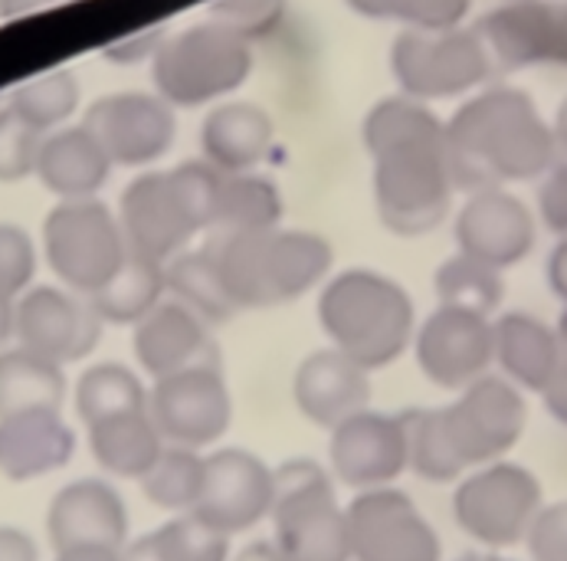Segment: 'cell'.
Instances as JSON below:
<instances>
[{
    "mask_svg": "<svg viewBox=\"0 0 567 561\" xmlns=\"http://www.w3.org/2000/svg\"><path fill=\"white\" fill-rule=\"evenodd\" d=\"M43 132L30 129L10 105L0 109V181H23L37 171Z\"/></svg>",
    "mask_w": 567,
    "mask_h": 561,
    "instance_id": "obj_39",
    "label": "cell"
},
{
    "mask_svg": "<svg viewBox=\"0 0 567 561\" xmlns=\"http://www.w3.org/2000/svg\"><path fill=\"white\" fill-rule=\"evenodd\" d=\"M361 139L374 155L381 224L398 237L436 231L456 194L446 155V122L420 99L391 95L368 112Z\"/></svg>",
    "mask_w": 567,
    "mask_h": 561,
    "instance_id": "obj_1",
    "label": "cell"
},
{
    "mask_svg": "<svg viewBox=\"0 0 567 561\" xmlns=\"http://www.w3.org/2000/svg\"><path fill=\"white\" fill-rule=\"evenodd\" d=\"M7 105L30 129L50 135V132L63 129V122L76 112V105H80V80L70 70L40 73V76L27 80L23 85H17Z\"/></svg>",
    "mask_w": 567,
    "mask_h": 561,
    "instance_id": "obj_37",
    "label": "cell"
},
{
    "mask_svg": "<svg viewBox=\"0 0 567 561\" xmlns=\"http://www.w3.org/2000/svg\"><path fill=\"white\" fill-rule=\"evenodd\" d=\"M164 296V263L128 253L122 269L99 293H92L89 303L105 325H138Z\"/></svg>",
    "mask_w": 567,
    "mask_h": 561,
    "instance_id": "obj_32",
    "label": "cell"
},
{
    "mask_svg": "<svg viewBox=\"0 0 567 561\" xmlns=\"http://www.w3.org/2000/svg\"><path fill=\"white\" fill-rule=\"evenodd\" d=\"M112 164L142 167L158 161L174 145V105L158 92H112L89 105L82 122Z\"/></svg>",
    "mask_w": 567,
    "mask_h": 561,
    "instance_id": "obj_18",
    "label": "cell"
},
{
    "mask_svg": "<svg viewBox=\"0 0 567 561\" xmlns=\"http://www.w3.org/2000/svg\"><path fill=\"white\" fill-rule=\"evenodd\" d=\"M388 3L391 0H348L351 10H358L364 17H374V20H388Z\"/></svg>",
    "mask_w": 567,
    "mask_h": 561,
    "instance_id": "obj_53",
    "label": "cell"
},
{
    "mask_svg": "<svg viewBox=\"0 0 567 561\" xmlns=\"http://www.w3.org/2000/svg\"><path fill=\"white\" fill-rule=\"evenodd\" d=\"M545 509V486L515 460H492L473 467L453 486L450 512L456 529L480 549L508 552L525 545L532 522Z\"/></svg>",
    "mask_w": 567,
    "mask_h": 561,
    "instance_id": "obj_6",
    "label": "cell"
},
{
    "mask_svg": "<svg viewBox=\"0 0 567 561\" xmlns=\"http://www.w3.org/2000/svg\"><path fill=\"white\" fill-rule=\"evenodd\" d=\"M85 434L92 460L115 480H142L167 447L148 407L95 420L85 427Z\"/></svg>",
    "mask_w": 567,
    "mask_h": 561,
    "instance_id": "obj_27",
    "label": "cell"
},
{
    "mask_svg": "<svg viewBox=\"0 0 567 561\" xmlns=\"http://www.w3.org/2000/svg\"><path fill=\"white\" fill-rule=\"evenodd\" d=\"M33 174L60 201H80L95 197L102 191V184L112 174V159L85 125H73L43 135Z\"/></svg>",
    "mask_w": 567,
    "mask_h": 561,
    "instance_id": "obj_26",
    "label": "cell"
},
{
    "mask_svg": "<svg viewBox=\"0 0 567 561\" xmlns=\"http://www.w3.org/2000/svg\"><path fill=\"white\" fill-rule=\"evenodd\" d=\"M272 545L286 561H351L344 506H338L334 477L319 460L292 457L276 467Z\"/></svg>",
    "mask_w": 567,
    "mask_h": 561,
    "instance_id": "obj_5",
    "label": "cell"
},
{
    "mask_svg": "<svg viewBox=\"0 0 567 561\" xmlns=\"http://www.w3.org/2000/svg\"><path fill=\"white\" fill-rule=\"evenodd\" d=\"M37 276V246L17 224H0V293L20 299Z\"/></svg>",
    "mask_w": 567,
    "mask_h": 561,
    "instance_id": "obj_40",
    "label": "cell"
},
{
    "mask_svg": "<svg viewBox=\"0 0 567 561\" xmlns=\"http://www.w3.org/2000/svg\"><path fill=\"white\" fill-rule=\"evenodd\" d=\"M551 132H555L558 152H565V155H567V99H565V102H561L558 115H555V125H551Z\"/></svg>",
    "mask_w": 567,
    "mask_h": 561,
    "instance_id": "obj_54",
    "label": "cell"
},
{
    "mask_svg": "<svg viewBox=\"0 0 567 561\" xmlns=\"http://www.w3.org/2000/svg\"><path fill=\"white\" fill-rule=\"evenodd\" d=\"M473 0H391L388 20H401L406 30H453L463 27Z\"/></svg>",
    "mask_w": 567,
    "mask_h": 561,
    "instance_id": "obj_41",
    "label": "cell"
},
{
    "mask_svg": "<svg viewBox=\"0 0 567 561\" xmlns=\"http://www.w3.org/2000/svg\"><path fill=\"white\" fill-rule=\"evenodd\" d=\"M272 145V119L252 102H227L207 112L200 125L204 161L224 174L252 171Z\"/></svg>",
    "mask_w": 567,
    "mask_h": 561,
    "instance_id": "obj_28",
    "label": "cell"
},
{
    "mask_svg": "<svg viewBox=\"0 0 567 561\" xmlns=\"http://www.w3.org/2000/svg\"><path fill=\"white\" fill-rule=\"evenodd\" d=\"M391 70L404 95L433 102L463 95L492 76V60L476 30H404L391 47Z\"/></svg>",
    "mask_w": 567,
    "mask_h": 561,
    "instance_id": "obj_10",
    "label": "cell"
},
{
    "mask_svg": "<svg viewBox=\"0 0 567 561\" xmlns=\"http://www.w3.org/2000/svg\"><path fill=\"white\" fill-rule=\"evenodd\" d=\"M73 401H76V417L82 420V427H89L112 414L148 407V388L128 365L99 361V365H89L80 375Z\"/></svg>",
    "mask_w": 567,
    "mask_h": 561,
    "instance_id": "obj_34",
    "label": "cell"
},
{
    "mask_svg": "<svg viewBox=\"0 0 567 561\" xmlns=\"http://www.w3.org/2000/svg\"><path fill=\"white\" fill-rule=\"evenodd\" d=\"M148 410L164 443L204 450L234 427V395L220 365L184 368L148 388Z\"/></svg>",
    "mask_w": 567,
    "mask_h": 561,
    "instance_id": "obj_12",
    "label": "cell"
},
{
    "mask_svg": "<svg viewBox=\"0 0 567 561\" xmlns=\"http://www.w3.org/2000/svg\"><path fill=\"white\" fill-rule=\"evenodd\" d=\"M214 246L220 279L237 309H276L322 286L334 249L312 231H252L220 234Z\"/></svg>",
    "mask_w": 567,
    "mask_h": 561,
    "instance_id": "obj_4",
    "label": "cell"
},
{
    "mask_svg": "<svg viewBox=\"0 0 567 561\" xmlns=\"http://www.w3.org/2000/svg\"><path fill=\"white\" fill-rule=\"evenodd\" d=\"M47 539L53 552L76 545L125 549L132 539L128 502L118 486L102 477H82L56 489L47 509Z\"/></svg>",
    "mask_w": 567,
    "mask_h": 561,
    "instance_id": "obj_19",
    "label": "cell"
},
{
    "mask_svg": "<svg viewBox=\"0 0 567 561\" xmlns=\"http://www.w3.org/2000/svg\"><path fill=\"white\" fill-rule=\"evenodd\" d=\"M555 332H558V341H561V348L567 351V303H565V309H561V319H558V325H555Z\"/></svg>",
    "mask_w": 567,
    "mask_h": 561,
    "instance_id": "obj_56",
    "label": "cell"
},
{
    "mask_svg": "<svg viewBox=\"0 0 567 561\" xmlns=\"http://www.w3.org/2000/svg\"><path fill=\"white\" fill-rule=\"evenodd\" d=\"M276 499V467L246 447H224L204 457V486L194 516L224 536L252 532L269 519Z\"/></svg>",
    "mask_w": 567,
    "mask_h": 561,
    "instance_id": "obj_13",
    "label": "cell"
},
{
    "mask_svg": "<svg viewBox=\"0 0 567 561\" xmlns=\"http://www.w3.org/2000/svg\"><path fill=\"white\" fill-rule=\"evenodd\" d=\"M56 3H70V0H0V20H17L37 10L56 7Z\"/></svg>",
    "mask_w": 567,
    "mask_h": 561,
    "instance_id": "obj_49",
    "label": "cell"
},
{
    "mask_svg": "<svg viewBox=\"0 0 567 561\" xmlns=\"http://www.w3.org/2000/svg\"><path fill=\"white\" fill-rule=\"evenodd\" d=\"M436 427L453 463L470 473L492 460H505L525 437L528 401L502 375H483L470 388L456 391V401L436 407Z\"/></svg>",
    "mask_w": 567,
    "mask_h": 561,
    "instance_id": "obj_8",
    "label": "cell"
},
{
    "mask_svg": "<svg viewBox=\"0 0 567 561\" xmlns=\"http://www.w3.org/2000/svg\"><path fill=\"white\" fill-rule=\"evenodd\" d=\"M102 328L89 296L66 286H30L17 299V345L63 368L99 348Z\"/></svg>",
    "mask_w": 567,
    "mask_h": 561,
    "instance_id": "obj_17",
    "label": "cell"
},
{
    "mask_svg": "<svg viewBox=\"0 0 567 561\" xmlns=\"http://www.w3.org/2000/svg\"><path fill=\"white\" fill-rule=\"evenodd\" d=\"M230 561H286L279 555V549L272 545V539L269 542H246L244 549L237 552V555H230Z\"/></svg>",
    "mask_w": 567,
    "mask_h": 561,
    "instance_id": "obj_52",
    "label": "cell"
},
{
    "mask_svg": "<svg viewBox=\"0 0 567 561\" xmlns=\"http://www.w3.org/2000/svg\"><path fill=\"white\" fill-rule=\"evenodd\" d=\"M138 482H142L145 499L155 509L174 512V516L194 512V506L200 499V486H204V457H200V450L167 443L158 463Z\"/></svg>",
    "mask_w": 567,
    "mask_h": 561,
    "instance_id": "obj_36",
    "label": "cell"
},
{
    "mask_svg": "<svg viewBox=\"0 0 567 561\" xmlns=\"http://www.w3.org/2000/svg\"><path fill=\"white\" fill-rule=\"evenodd\" d=\"M286 13H289V0H214L210 7V20L234 30L246 43L276 33Z\"/></svg>",
    "mask_w": 567,
    "mask_h": 561,
    "instance_id": "obj_38",
    "label": "cell"
},
{
    "mask_svg": "<svg viewBox=\"0 0 567 561\" xmlns=\"http://www.w3.org/2000/svg\"><path fill=\"white\" fill-rule=\"evenodd\" d=\"M453 561H515V559H508L505 552H492V549H473V552L456 555Z\"/></svg>",
    "mask_w": 567,
    "mask_h": 561,
    "instance_id": "obj_55",
    "label": "cell"
},
{
    "mask_svg": "<svg viewBox=\"0 0 567 561\" xmlns=\"http://www.w3.org/2000/svg\"><path fill=\"white\" fill-rule=\"evenodd\" d=\"M17 341V299L0 293V351Z\"/></svg>",
    "mask_w": 567,
    "mask_h": 561,
    "instance_id": "obj_50",
    "label": "cell"
},
{
    "mask_svg": "<svg viewBox=\"0 0 567 561\" xmlns=\"http://www.w3.org/2000/svg\"><path fill=\"white\" fill-rule=\"evenodd\" d=\"M545 276H548L551 293H555L561 303H567V237H561L558 246L551 249L548 266H545Z\"/></svg>",
    "mask_w": 567,
    "mask_h": 561,
    "instance_id": "obj_47",
    "label": "cell"
},
{
    "mask_svg": "<svg viewBox=\"0 0 567 561\" xmlns=\"http://www.w3.org/2000/svg\"><path fill=\"white\" fill-rule=\"evenodd\" d=\"M558 0H508L473 27L495 70H528L555 57Z\"/></svg>",
    "mask_w": 567,
    "mask_h": 561,
    "instance_id": "obj_24",
    "label": "cell"
},
{
    "mask_svg": "<svg viewBox=\"0 0 567 561\" xmlns=\"http://www.w3.org/2000/svg\"><path fill=\"white\" fill-rule=\"evenodd\" d=\"M328 470L334 482L364 492L394 486L406 473V430L401 414L358 410L328 430Z\"/></svg>",
    "mask_w": 567,
    "mask_h": 561,
    "instance_id": "obj_15",
    "label": "cell"
},
{
    "mask_svg": "<svg viewBox=\"0 0 567 561\" xmlns=\"http://www.w3.org/2000/svg\"><path fill=\"white\" fill-rule=\"evenodd\" d=\"M249 70V43L217 20L167 33L158 53L152 57L155 89L174 109H197L237 92Z\"/></svg>",
    "mask_w": 567,
    "mask_h": 561,
    "instance_id": "obj_7",
    "label": "cell"
},
{
    "mask_svg": "<svg viewBox=\"0 0 567 561\" xmlns=\"http://www.w3.org/2000/svg\"><path fill=\"white\" fill-rule=\"evenodd\" d=\"M538 398H542L545 414H548L558 427H565L567 430V351L561 355V361H558L551 381L545 385V391H542Z\"/></svg>",
    "mask_w": 567,
    "mask_h": 561,
    "instance_id": "obj_45",
    "label": "cell"
},
{
    "mask_svg": "<svg viewBox=\"0 0 567 561\" xmlns=\"http://www.w3.org/2000/svg\"><path fill=\"white\" fill-rule=\"evenodd\" d=\"M230 536L217 532L194 512L171 516L164 526L128 539L122 561H230Z\"/></svg>",
    "mask_w": 567,
    "mask_h": 561,
    "instance_id": "obj_29",
    "label": "cell"
},
{
    "mask_svg": "<svg viewBox=\"0 0 567 561\" xmlns=\"http://www.w3.org/2000/svg\"><path fill=\"white\" fill-rule=\"evenodd\" d=\"M43 253L56 279L80 293H99L128 259L118 214L95 197L60 201L43 221Z\"/></svg>",
    "mask_w": 567,
    "mask_h": 561,
    "instance_id": "obj_9",
    "label": "cell"
},
{
    "mask_svg": "<svg viewBox=\"0 0 567 561\" xmlns=\"http://www.w3.org/2000/svg\"><path fill=\"white\" fill-rule=\"evenodd\" d=\"M555 67H567V0H558L555 10Z\"/></svg>",
    "mask_w": 567,
    "mask_h": 561,
    "instance_id": "obj_51",
    "label": "cell"
},
{
    "mask_svg": "<svg viewBox=\"0 0 567 561\" xmlns=\"http://www.w3.org/2000/svg\"><path fill=\"white\" fill-rule=\"evenodd\" d=\"M538 217H542V224L551 234L567 237V161H555L542 174V184H538Z\"/></svg>",
    "mask_w": 567,
    "mask_h": 561,
    "instance_id": "obj_43",
    "label": "cell"
},
{
    "mask_svg": "<svg viewBox=\"0 0 567 561\" xmlns=\"http://www.w3.org/2000/svg\"><path fill=\"white\" fill-rule=\"evenodd\" d=\"M410 348L420 375L443 391L470 388L495 365L492 319L456 306H436L416 325Z\"/></svg>",
    "mask_w": 567,
    "mask_h": 561,
    "instance_id": "obj_14",
    "label": "cell"
},
{
    "mask_svg": "<svg viewBox=\"0 0 567 561\" xmlns=\"http://www.w3.org/2000/svg\"><path fill=\"white\" fill-rule=\"evenodd\" d=\"M132 351L138 368L158 381L184 368L220 365V348L214 341V325L177 299H162L145 319L132 325Z\"/></svg>",
    "mask_w": 567,
    "mask_h": 561,
    "instance_id": "obj_21",
    "label": "cell"
},
{
    "mask_svg": "<svg viewBox=\"0 0 567 561\" xmlns=\"http://www.w3.org/2000/svg\"><path fill=\"white\" fill-rule=\"evenodd\" d=\"M279 221H282V194L269 177L252 174V171L224 174L217 221H214L220 234L272 231L279 227Z\"/></svg>",
    "mask_w": 567,
    "mask_h": 561,
    "instance_id": "obj_33",
    "label": "cell"
},
{
    "mask_svg": "<svg viewBox=\"0 0 567 561\" xmlns=\"http://www.w3.org/2000/svg\"><path fill=\"white\" fill-rule=\"evenodd\" d=\"M528 561H567V499L545 502L525 539Z\"/></svg>",
    "mask_w": 567,
    "mask_h": 561,
    "instance_id": "obj_42",
    "label": "cell"
},
{
    "mask_svg": "<svg viewBox=\"0 0 567 561\" xmlns=\"http://www.w3.org/2000/svg\"><path fill=\"white\" fill-rule=\"evenodd\" d=\"M118 224L128 243V253L167 263L200 227L190 211L174 171H145L138 174L118 201Z\"/></svg>",
    "mask_w": 567,
    "mask_h": 561,
    "instance_id": "obj_16",
    "label": "cell"
},
{
    "mask_svg": "<svg viewBox=\"0 0 567 561\" xmlns=\"http://www.w3.org/2000/svg\"><path fill=\"white\" fill-rule=\"evenodd\" d=\"M492 335H495L498 375L508 378L525 395H542L565 355L555 325L532 313L512 309L492 319Z\"/></svg>",
    "mask_w": 567,
    "mask_h": 561,
    "instance_id": "obj_25",
    "label": "cell"
},
{
    "mask_svg": "<svg viewBox=\"0 0 567 561\" xmlns=\"http://www.w3.org/2000/svg\"><path fill=\"white\" fill-rule=\"evenodd\" d=\"M433 289L440 306H456V309H470L480 316H495L502 299H505V283H502V269L486 266L466 253L450 256L436 276H433Z\"/></svg>",
    "mask_w": 567,
    "mask_h": 561,
    "instance_id": "obj_35",
    "label": "cell"
},
{
    "mask_svg": "<svg viewBox=\"0 0 567 561\" xmlns=\"http://www.w3.org/2000/svg\"><path fill=\"white\" fill-rule=\"evenodd\" d=\"M446 155L456 191L535 181L558 161V142L528 92L492 85L446 122Z\"/></svg>",
    "mask_w": 567,
    "mask_h": 561,
    "instance_id": "obj_2",
    "label": "cell"
},
{
    "mask_svg": "<svg viewBox=\"0 0 567 561\" xmlns=\"http://www.w3.org/2000/svg\"><path fill=\"white\" fill-rule=\"evenodd\" d=\"M319 325L331 348L364 371L391 368L416 335V309L404 286L378 269H341L319 293Z\"/></svg>",
    "mask_w": 567,
    "mask_h": 561,
    "instance_id": "obj_3",
    "label": "cell"
},
{
    "mask_svg": "<svg viewBox=\"0 0 567 561\" xmlns=\"http://www.w3.org/2000/svg\"><path fill=\"white\" fill-rule=\"evenodd\" d=\"M66 391L70 388L63 365L40 358L20 345L0 351V417L37 407L63 410Z\"/></svg>",
    "mask_w": 567,
    "mask_h": 561,
    "instance_id": "obj_31",
    "label": "cell"
},
{
    "mask_svg": "<svg viewBox=\"0 0 567 561\" xmlns=\"http://www.w3.org/2000/svg\"><path fill=\"white\" fill-rule=\"evenodd\" d=\"M351 561H443V539L398 486L364 489L344 506Z\"/></svg>",
    "mask_w": 567,
    "mask_h": 561,
    "instance_id": "obj_11",
    "label": "cell"
},
{
    "mask_svg": "<svg viewBox=\"0 0 567 561\" xmlns=\"http://www.w3.org/2000/svg\"><path fill=\"white\" fill-rule=\"evenodd\" d=\"M53 561H122V549H105V545H76L56 552Z\"/></svg>",
    "mask_w": 567,
    "mask_h": 561,
    "instance_id": "obj_48",
    "label": "cell"
},
{
    "mask_svg": "<svg viewBox=\"0 0 567 561\" xmlns=\"http://www.w3.org/2000/svg\"><path fill=\"white\" fill-rule=\"evenodd\" d=\"M76 430L63 410L37 407L0 417V477L10 482L43 480L76 457Z\"/></svg>",
    "mask_w": 567,
    "mask_h": 561,
    "instance_id": "obj_22",
    "label": "cell"
},
{
    "mask_svg": "<svg viewBox=\"0 0 567 561\" xmlns=\"http://www.w3.org/2000/svg\"><path fill=\"white\" fill-rule=\"evenodd\" d=\"M456 246L486 266L512 269L535 249V217L502 187L473 191L456 217Z\"/></svg>",
    "mask_w": 567,
    "mask_h": 561,
    "instance_id": "obj_20",
    "label": "cell"
},
{
    "mask_svg": "<svg viewBox=\"0 0 567 561\" xmlns=\"http://www.w3.org/2000/svg\"><path fill=\"white\" fill-rule=\"evenodd\" d=\"M164 30H145V33H132V37H122V40H115V43H109L105 50H102V57L109 60V63H142V60H148V57H155L158 53V47L164 43Z\"/></svg>",
    "mask_w": 567,
    "mask_h": 561,
    "instance_id": "obj_44",
    "label": "cell"
},
{
    "mask_svg": "<svg viewBox=\"0 0 567 561\" xmlns=\"http://www.w3.org/2000/svg\"><path fill=\"white\" fill-rule=\"evenodd\" d=\"M292 401L309 424L331 430L344 417L371 407V371L331 345L319 348L299 361L292 375Z\"/></svg>",
    "mask_w": 567,
    "mask_h": 561,
    "instance_id": "obj_23",
    "label": "cell"
},
{
    "mask_svg": "<svg viewBox=\"0 0 567 561\" xmlns=\"http://www.w3.org/2000/svg\"><path fill=\"white\" fill-rule=\"evenodd\" d=\"M164 286H167L171 299L184 303L187 309H194L200 319L210 322V325H224V322H230L240 313L234 306L224 279H220L214 246L181 249L177 256H171L164 263Z\"/></svg>",
    "mask_w": 567,
    "mask_h": 561,
    "instance_id": "obj_30",
    "label": "cell"
},
{
    "mask_svg": "<svg viewBox=\"0 0 567 561\" xmlns=\"http://www.w3.org/2000/svg\"><path fill=\"white\" fill-rule=\"evenodd\" d=\"M0 561H40V545L27 529L0 526Z\"/></svg>",
    "mask_w": 567,
    "mask_h": 561,
    "instance_id": "obj_46",
    "label": "cell"
}]
</instances>
